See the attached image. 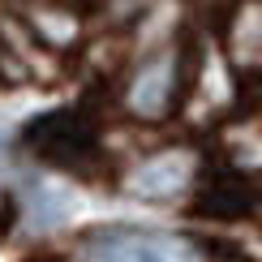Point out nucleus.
Masks as SVG:
<instances>
[{
  "instance_id": "obj_7",
  "label": "nucleus",
  "mask_w": 262,
  "mask_h": 262,
  "mask_svg": "<svg viewBox=\"0 0 262 262\" xmlns=\"http://www.w3.org/2000/svg\"><path fill=\"white\" fill-rule=\"evenodd\" d=\"M30 215H35L39 228H52V224H60L64 215H69V198H64L60 189H52V185H39V189L30 193Z\"/></svg>"
},
{
  "instance_id": "obj_3",
  "label": "nucleus",
  "mask_w": 262,
  "mask_h": 262,
  "mask_svg": "<svg viewBox=\"0 0 262 262\" xmlns=\"http://www.w3.org/2000/svg\"><path fill=\"white\" fill-rule=\"evenodd\" d=\"M262 206V177L249 168H211V177L198 189V211L211 220H245Z\"/></svg>"
},
{
  "instance_id": "obj_6",
  "label": "nucleus",
  "mask_w": 262,
  "mask_h": 262,
  "mask_svg": "<svg viewBox=\"0 0 262 262\" xmlns=\"http://www.w3.org/2000/svg\"><path fill=\"white\" fill-rule=\"evenodd\" d=\"M232 48L241 60H262V5H245L232 26Z\"/></svg>"
},
{
  "instance_id": "obj_4",
  "label": "nucleus",
  "mask_w": 262,
  "mask_h": 262,
  "mask_svg": "<svg viewBox=\"0 0 262 262\" xmlns=\"http://www.w3.org/2000/svg\"><path fill=\"white\" fill-rule=\"evenodd\" d=\"M189 181H193V150L177 146V150H159V155L142 159L125 177V189L142 202H168L189 189Z\"/></svg>"
},
{
  "instance_id": "obj_1",
  "label": "nucleus",
  "mask_w": 262,
  "mask_h": 262,
  "mask_svg": "<svg viewBox=\"0 0 262 262\" xmlns=\"http://www.w3.org/2000/svg\"><path fill=\"white\" fill-rule=\"evenodd\" d=\"M86 262H189V245L142 228H99L82 241Z\"/></svg>"
},
{
  "instance_id": "obj_5",
  "label": "nucleus",
  "mask_w": 262,
  "mask_h": 262,
  "mask_svg": "<svg viewBox=\"0 0 262 262\" xmlns=\"http://www.w3.org/2000/svg\"><path fill=\"white\" fill-rule=\"evenodd\" d=\"M177 82H181V60L177 52H163L155 56L150 64H142V73L134 82H129V112L142 116V121H159V116L172 112V103H177Z\"/></svg>"
},
{
  "instance_id": "obj_2",
  "label": "nucleus",
  "mask_w": 262,
  "mask_h": 262,
  "mask_svg": "<svg viewBox=\"0 0 262 262\" xmlns=\"http://www.w3.org/2000/svg\"><path fill=\"white\" fill-rule=\"evenodd\" d=\"M26 146L60 168H86L95 159V134L73 112H52L26 129Z\"/></svg>"
}]
</instances>
